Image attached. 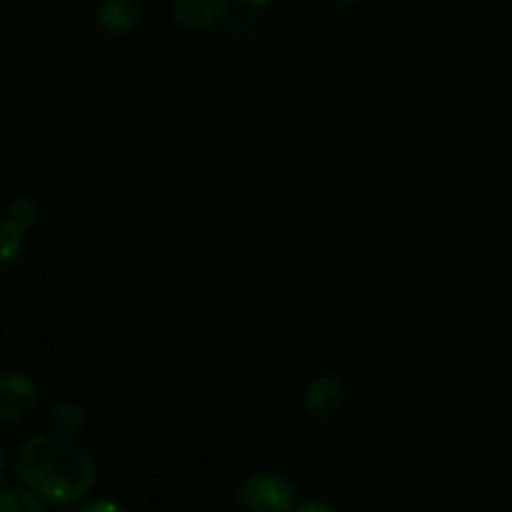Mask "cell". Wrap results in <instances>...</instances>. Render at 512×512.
<instances>
[{
  "label": "cell",
  "mask_w": 512,
  "mask_h": 512,
  "mask_svg": "<svg viewBox=\"0 0 512 512\" xmlns=\"http://www.w3.org/2000/svg\"><path fill=\"white\" fill-rule=\"evenodd\" d=\"M13 470L35 495L50 505H75L95 485V465L88 455L53 435H35L18 445Z\"/></svg>",
  "instance_id": "6da1fadb"
},
{
  "label": "cell",
  "mask_w": 512,
  "mask_h": 512,
  "mask_svg": "<svg viewBox=\"0 0 512 512\" xmlns=\"http://www.w3.org/2000/svg\"><path fill=\"white\" fill-rule=\"evenodd\" d=\"M238 503L250 512H290L298 505V490L283 475L258 473L238 490Z\"/></svg>",
  "instance_id": "7a4b0ae2"
},
{
  "label": "cell",
  "mask_w": 512,
  "mask_h": 512,
  "mask_svg": "<svg viewBox=\"0 0 512 512\" xmlns=\"http://www.w3.org/2000/svg\"><path fill=\"white\" fill-rule=\"evenodd\" d=\"M35 403H38V388L33 380L18 370H8L0 378V420L5 425L20 423L33 413Z\"/></svg>",
  "instance_id": "3957f363"
},
{
  "label": "cell",
  "mask_w": 512,
  "mask_h": 512,
  "mask_svg": "<svg viewBox=\"0 0 512 512\" xmlns=\"http://www.w3.org/2000/svg\"><path fill=\"white\" fill-rule=\"evenodd\" d=\"M345 403V383L338 375H320L303 390V408L310 418L328 420L338 415Z\"/></svg>",
  "instance_id": "277c9868"
},
{
  "label": "cell",
  "mask_w": 512,
  "mask_h": 512,
  "mask_svg": "<svg viewBox=\"0 0 512 512\" xmlns=\"http://www.w3.org/2000/svg\"><path fill=\"white\" fill-rule=\"evenodd\" d=\"M228 0H175V23L185 30H208L228 13Z\"/></svg>",
  "instance_id": "5b68a950"
},
{
  "label": "cell",
  "mask_w": 512,
  "mask_h": 512,
  "mask_svg": "<svg viewBox=\"0 0 512 512\" xmlns=\"http://www.w3.org/2000/svg\"><path fill=\"white\" fill-rule=\"evenodd\" d=\"M138 3L135 0H105L98 8V28L110 38H125L138 28Z\"/></svg>",
  "instance_id": "8992f818"
},
{
  "label": "cell",
  "mask_w": 512,
  "mask_h": 512,
  "mask_svg": "<svg viewBox=\"0 0 512 512\" xmlns=\"http://www.w3.org/2000/svg\"><path fill=\"white\" fill-rule=\"evenodd\" d=\"M5 223L15 225L18 230L28 233V230L33 228L35 223H38V205H35V200L25 198V195H15V198L10 200V208H8V215H5Z\"/></svg>",
  "instance_id": "52a82bcc"
},
{
  "label": "cell",
  "mask_w": 512,
  "mask_h": 512,
  "mask_svg": "<svg viewBox=\"0 0 512 512\" xmlns=\"http://www.w3.org/2000/svg\"><path fill=\"white\" fill-rule=\"evenodd\" d=\"M50 418H53V425L58 430H63V433L68 435H75L80 428H83V410L78 408V405L73 403H60L55 405L53 413H50Z\"/></svg>",
  "instance_id": "ba28073f"
},
{
  "label": "cell",
  "mask_w": 512,
  "mask_h": 512,
  "mask_svg": "<svg viewBox=\"0 0 512 512\" xmlns=\"http://www.w3.org/2000/svg\"><path fill=\"white\" fill-rule=\"evenodd\" d=\"M0 238H3V270L5 273H10L15 260L20 258V248H23V230H18L10 223H3Z\"/></svg>",
  "instance_id": "9c48e42d"
},
{
  "label": "cell",
  "mask_w": 512,
  "mask_h": 512,
  "mask_svg": "<svg viewBox=\"0 0 512 512\" xmlns=\"http://www.w3.org/2000/svg\"><path fill=\"white\" fill-rule=\"evenodd\" d=\"M3 512H40V503L35 493H25L18 488L3 490Z\"/></svg>",
  "instance_id": "30bf717a"
},
{
  "label": "cell",
  "mask_w": 512,
  "mask_h": 512,
  "mask_svg": "<svg viewBox=\"0 0 512 512\" xmlns=\"http://www.w3.org/2000/svg\"><path fill=\"white\" fill-rule=\"evenodd\" d=\"M300 510H303V512H310V510L333 512V508H330V505H325V503H305V505H300Z\"/></svg>",
  "instance_id": "8fae6325"
},
{
  "label": "cell",
  "mask_w": 512,
  "mask_h": 512,
  "mask_svg": "<svg viewBox=\"0 0 512 512\" xmlns=\"http://www.w3.org/2000/svg\"><path fill=\"white\" fill-rule=\"evenodd\" d=\"M88 510H120V505H113V503H93V505H88Z\"/></svg>",
  "instance_id": "7c38bea8"
},
{
  "label": "cell",
  "mask_w": 512,
  "mask_h": 512,
  "mask_svg": "<svg viewBox=\"0 0 512 512\" xmlns=\"http://www.w3.org/2000/svg\"><path fill=\"white\" fill-rule=\"evenodd\" d=\"M245 3H248L250 8H265V5H270L273 0H245Z\"/></svg>",
  "instance_id": "4fadbf2b"
},
{
  "label": "cell",
  "mask_w": 512,
  "mask_h": 512,
  "mask_svg": "<svg viewBox=\"0 0 512 512\" xmlns=\"http://www.w3.org/2000/svg\"><path fill=\"white\" fill-rule=\"evenodd\" d=\"M343 3H353V0H343Z\"/></svg>",
  "instance_id": "5bb4252c"
}]
</instances>
